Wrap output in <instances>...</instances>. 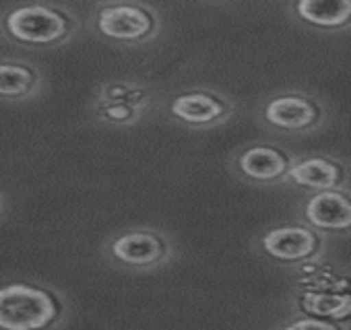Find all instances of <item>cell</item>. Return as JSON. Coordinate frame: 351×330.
Returning a JSON list of instances; mask_svg holds the SVG:
<instances>
[{
	"instance_id": "cell-1",
	"label": "cell",
	"mask_w": 351,
	"mask_h": 330,
	"mask_svg": "<svg viewBox=\"0 0 351 330\" xmlns=\"http://www.w3.org/2000/svg\"><path fill=\"white\" fill-rule=\"evenodd\" d=\"M71 318L69 297L38 279L0 281V330H58Z\"/></svg>"
},
{
	"instance_id": "cell-2",
	"label": "cell",
	"mask_w": 351,
	"mask_h": 330,
	"mask_svg": "<svg viewBox=\"0 0 351 330\" xmlns=\"http://www.w3.org/2000/svg\"><path fill=\"white\" fill-rule=\"evenodd\" d=\"M79 29L81 19L66 5L25 3L0 13V36L21 48H58L75 40Z\"/></svg>"
},
{
	"instance_id": "cell-3",
	"label": "cell",
	"mask_w": 351,
	"mask_h": 330,
	"mask_svg": "<svg viewBox=\"0 0 351 330\" xmlns=\"http://www.w3.org/2000/svg\"><path fill=\"white\" fill-rule=\"evenodd\" d=\"M104 256L132 272H149L167 266L176 256L171 238L151 225H132L116 231L104 246Z\"/></svg>"
},
{
	"instance_id": "cell-4",
	"label": "cell",
	"mask_w": 351,
	"mask_h": 330,
	"mask_svg": "<svg viewBox=\"0 0 351 330\" xmlns=\"http://www.w3.org/2000/svg\"><path fill=\"white\" fill-rule=\"evenodd\" d=\"M95 34L112 44L143 46L161 31V17L155 7L143 3H101L93 11Z\"/></svg>"
},
{
	"instance_id": "cell-5",
	"label": "cell",
	"mask_w": 351,
	"mask_h": 330,
	"mask_svg": "<svg viewBox=\"0 0 351 330\" xmlns=\"http://www.w3.org/2000/svg\"><path fill=\"white\" fill-rule=\"evenodd\" d=\"M230 103L211 91H184L173 95L167 103V114L184 126L209 128L230 118Z\"/></svg>"
},
{
	"instance_id": "cell-6",
	"label": "cell",
	"mask_w": 351,
	"mask_h": 330,
	"mask_svg": "<svg viewBox=\"0 0 351 330\" xmlns=\"http://www.w3.org/2000/svg\"><path fill=\"white\" fill-rule=\"evenodd\" d=\"M44 73L29 60L0 58V101H32L44 91Z\"/></svg>"
},
{
	"instance_id": "cell-7",
	"label": "cell",
	"mask_w": 351,
	"mask_h": 330,
	"mask_svg": "<svg viewBox=\"0 0 351 330\" xmlns=\"http://www.w3.org/2000/svg\"><path fill=\"white\" fill-rule=\"evenodd\" d=\"M151 107V97L147 89L138 83L128 95L118 99H97L93 101V116L101 122L116 126H130L138 122Z\"/></svg>"
},
{
	"instance_id": "cell-8",
	"label": "cell",
	"mask_w": 351,
	"mask_h": 330,
	"mask_svg": "<svg viewBox=\"0 0 351 330\" xmlns=\"http://www.w3.org/2000/svg\"><path fill=\"white\" fill-rule=\"evenodd\" d=\"M263 248L277 260L293 262L308 258L316 250V238L304 227H277L265 233Z\"/></svg>"
},
{
	"instance_id": "cell-9",
	"label": "cell",
	"mask_w": 351,
	"mask_h": 330,
	"mask_svg": "<svg viewBox=\"0 0 351 330\" xmlns=\"http://www.w3.org/2000/svg\"><path fill=\"white\" fill-rule=\"evenodd\" d=\"M306 219L320 229L341 231L351 227V201L339 192H320L306 205Z\"/></svg>"
},
{
	"instance_id": "cell-10",
	"label": "cell",
	"mask_w": 351,
	"mask_h": 330,
	"mask_svg": "<svg viewBox=\"0 0 351 330\" xmlns=\"http://www.w3.org/2000/svg\"><path fill=\"white\" fill-rule=\"evenodd\" d=\"M238 170L254 182H273L287 172V159L271 147H250L238 157Z\"/></svg>"
},
{
	"instance_id": "cell-11",
	"label": "cell",
	"mask_w": 351,
	"mask_h": 330,
	"mask_svg": "<svg viewBox=\"0 0 351 330\" xmlns=\"http://www.w3.org/2000/svg\"><path fill=\"white\" fill-rule=\"evenodd\" d=\"M265 118L269 124L283 130H302L316 120V110L308 99L295 95L275 97L265 107Z\"/></svg>"
},
{
	"instance_id": "cell-12",
	"label": "cell",
	"mask_w": 351,
	"mask_h": 330,
	"mask_svg": "<svg viewBox=\"0 0 351 330\" xmlns=\"http://www.w3.org/2000/svg\"><path fill=\"white\" fill-rule=\"evenodd\" d=\"M298 13L320 27H339L351 19V0H302Z\"/></svg>"
},
{
	"instance_id": "cell-13",
	"label": "cell",
	"mask_w": 351,
	"mask_h": 330,
	"mask_svg": "<svg viewBox=\"0 0 351 330\" xmlns=\"http://www.w3.org/2000/svg\"><path fill=\"white\" fill-rule=\"evenodd\" d=\"M289 178L300 186L328 190L339 184L341 172L337 165H332L326 159H306L293 165L289 170Z\"/></svg>"
},
{
	"instance_id": "cell-14",
	"label": "cell",
	"mask_w": 351,
	"mask_h": 330,
	"mask_svg": "<svg viewBox=\"0 0 351 330\" xmlns=\"http://www.w3.org/2000/svg\"><path fill=\"white\" fill-rule=\"evenodd\" d=\"M304 309L318 316L330 318H347L351 314V297L349 295H322V293H306L302 299Z\"/></svg>"
},
{
	"instance_id": "cell-15",
	"label": "cell",
	"mask_w": 351,
	"mask_h": 330,
	"mask_svg": "<svg viewBox=\"0 0 351 330\" xmlns=\"http://www.w3.org/2000/svg\"><path fill=\"white\" fill-rule=\"evenodd\" d=\"M285 330H339V328L335 324H328V322H322L316 318H302V320H295L289 326H285Z\"/></svg>"
},
{
	"instance_id": "cell-16",
	"label": "cell",
	"mask_w": 351,
	"mask_h": 330,
	"mask_svg": "<svg viewBox=\"0 0 351 330\" xmlns=\"http://www.w3.org/2000/svg\"><path fill=\"white\" fill-rule=\"evenodd\" d=\"M3 213H5V194L0 192V217H3Z\"/></svg>"
}]
</instances>
